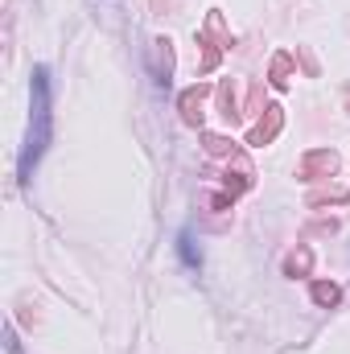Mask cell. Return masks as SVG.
Instances as JSON below:
<instances>
[{
	"instance_id": "obj_6",
	"label": "cell",
	"mask_w": 350,
	"mask_h": 354,
	"mask_svg": "<svg viewBox=\"0 0 350 354\" xmlns=\"http://www.w3.org/2000/svg\"><path fill=\"white\" fill-rule=\"evenodd\" d=\"M309 268H313V252L301 243L297 252H288V260H284V276H305Z\"/></svg>"
},
{
	"instance_id": "obj_4",
	"label": "cell",
	"mask_w": 350,
	"mask_h": 354,
	"mask_svg": "<svg viewBox=\"0 0 350 354\" xmlns=\"http://www.w3.org/2000/svg\"><path fill=\"white\" fill-rule=\"evenodd\" d=\"M280 124H284V107L280 103H272V107H264V120L248 132V145H268V140H276V132H280Z\"/></svg>"
},
{
	"instance_id": "obj_3",
	"label": "cell",
	"mask_w": 350,
	"mask_h": 354,
	"mask_svg": "<svg viewBox=\"0 0 350 354\" xmlns=\"http://www.w3.org/2000/svg\"><path fill=\"white\" fill-rule=\"evenodd\" d=\"M206 95H210V87L206 83H198V87L181 91V99H177V107H181V120L190 124V128H202V103H206Z\"/></svg>"
},
{
	"instance_id": "obj_11",
	"label": "cell",
	"mask_w": 350,
	"mask_h": 354,
	"mask_svg": "<svg viewBox=\"0 0 350 354\" xmlns=\"http://www.w3.org/2000/svg\"><path fill=\"white\" fill-rule=\"evenodd\" d=\"M177 243H181V260H185V264L194 268V264H198V252H194V239H190V235H181Z\"/></svg>"
},
{
	"instance_id": "obj_9",
	"label": "cell",
	"mask_w": 350,
	"mask_h": 354,
	"mask_svg": "<svg viewBox=\"0 0 350 354\" xmlns=\"http://www.w3.org/2000/svg\"><path fill=\"white\" fill-rule=\"evenodd\" d=\"M202 145H206V153H210V157H235V145H231L227 136H219V132H206V136H202Z\"/></svg>"
},
{
	"instance_id": "obj_2",
	"label": "cell",
	"mask_w": 350,
	"mask_h": 354,
	"mask_svg": "<svg viewBox=\"0 0 350 354\" xmlns=\"http://www.w3.org/2000/svg\"><path fill=\"white\" fill-rule=\"evenodd\" d=\"M334 169H338V153H334V149H313V153H305L301 165H297V174L305 177V181H322V177H330Z\"/></svg>"
},
{
	"instance_id": "obj_7",
	"label": "cell",
	"mask_w": 350,
	"mask_h": 354,
	"mask_svg": "<svg viewBox=\"0 0 350 354\" xmlns=\"http://www.w3.org/2000/svg\"><path fill=\"white\" fill-rule=\"evenodd\" d=\"M268 79H272V87H288V83H293V58H288V54H276V58H272V75H268Z\"/></svg>"
},
{
	"instance_id": "obj_8",
	"label": "cell",
	"mask_w": 350,
	"mask_h": 354,
	"mask_svg": "<svg viewBox=\"0 0 350 354\" xmlns=\"http://www.w3.org/2000/svg\"><path fill=\"white\" fill-rule=\"evenodd\" d=\"M313 301H317L322 309H334V305L342 301V288L330 284V280H317V284H313Z\"/></svg>"
},
{
	"instance_id": "obj_10",
	"label": "cell",
	"mask_w": 350,
	"mask_h": 354,
	"mask_svg": "<svg viewBox=\"0 0 350 354\" xmlns=\"http://www.w3.org/2000/svg\"><path fill=\"white\" fill-rule=\"evenodd\" d=\"M214 95H219V111H223L227 120H239V111H235V95H231V83H223Z\"/></svg>"
},
{
	"instance_id": "obj_1",
	"label": "cell",
	"mask_w": 350,
	"mask_h": 354,
	"mask_svg": "<svg viewBox=\"0 0 350 354\" xmlns=\"http://www.w3.org/2000/svg\"><path fill=\"white\" fill-rule=\"evenodd\" d=\"M50 145V75L46 66L33 71V115H29V136H25V153H21V181L33 177L37 157Z\"/></svg>"
},
{
	"instance_id": "obj_5",
	"label": "cell",
	"mask_w": 350,
	"mask_h": 354,
	"mask_svg": "<svg viewBox=\"0 0 350 354\" xmlns=\"http://www.w3.org/2000/svg\"><path fill=\"white\" fill-rule=\"evenodd\" d=\"M149 58H153V75H157V83H169V71H174V46H169L165 37H157Z\"/></svg>"
}]
</instances>
